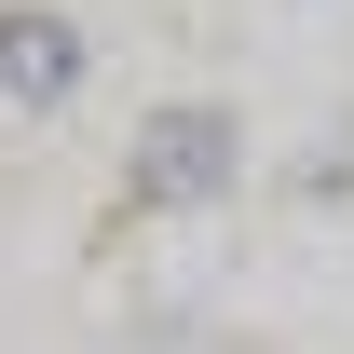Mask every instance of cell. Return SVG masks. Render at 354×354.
I'll return each mask as SVG.
<instances>
[{"instance_id":"cell-1","label":"cell","mask_w":354,"mask_h":354,"mask_svg":"<svg viewBox=\"0 0 354 354\" xmlns=\"http://www.w3.org/2000/svg\"><path fill=\"white\" fill-rule=\"evenodd\" d=\"M123 177H136V205H218L232 177H245V123H232L218 95H177V109L136 123Z\"/></svg>"},{"instance_id":"cell-2","label":"cell","mask_w":354,"mask_h":354,"mask_svg":"<svg viewBox=\"0 0 354 354\" xmlns=\"http://www.w3.org/2000/svg\"><path fill=\"white\" fill-rule=\"evenodd\" d=\"M0 95H14V109H68V95H82V28L41 14V0H14V14H0Z\"/></svg>"}]
</instances>
